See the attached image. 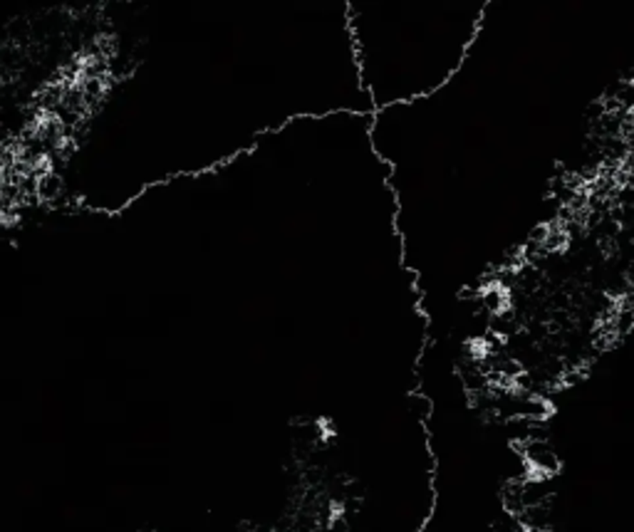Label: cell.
Returning <instances> with one entry per match:
<instances>
[{"label": "cell", "instance_id": "cell-1", "mask_svg": "<svg viewBox=\"0 0 634 532\" xmlns=\"http://www.w3.org/2000/svg\"><path fill=\"white\" fill-rule=\"evenodd\" d=\"M634 77V0H488L434 94L372 114L424 315L528 248Z\"/></svg>", "mask_w": 634, "mask_h": 532}, {"label": "cell", "instance_id": "cell-2", "mask_svg": "<svg viewBox=\"0 0 634 532\" xmlns=\"http://www.w3.org/2000/svg\"><path fill=\"white\" fill-rule=\"evenodd\" d=\"M488 0H347L360 85L372 109L434 94L469 52Z\"/></svg>", "mask_w": 634, "mask_h": 532}]
</instances>
